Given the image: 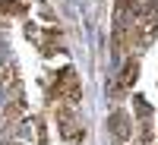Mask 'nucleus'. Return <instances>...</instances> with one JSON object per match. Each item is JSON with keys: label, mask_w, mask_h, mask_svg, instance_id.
I'll use <instances>...</instances> for the list:
<instances>
[{"label": "nucleus", "mask_w": 158, "mask_h": 145, "mask_svg": "<svg viewBox=\"0 0 158 145\" xmlns=\"http://www.w3.org/2000/svg\"><path fill=\"white\" fill-rule=\"evenodd\" d=\"M57 95H67V101H76V98H79V85H76V76H73V73H63V76H60Z\"/></svg>", "instance_id": "f257e3e1"}, {"label": "nucleus", "mask_w": 158, "mask_h": 145, "mask_svg": "<svg viewBox=\"0 0 158 145\" xmlns=\"http://www.w3.org/2000/svg\"><path fill=\"white\" fill-rule=\"evenodd\" d=\"M136 79V63H127V70H123V76H120V85H130Z\"/></svg>", "instance_id": "f03ea898"}, {"label": "nucleus", "mask_w": 158, "mask_h": 145, "mask_svg": "<svg viewBox=\"0 0 158 145\" xmlns=\"http://www.w3.org/2000/svg\"><path fill=\"white\" fill-rule=\"evenodd\" d=\"M114 123H117V136H127V120H123V114H117Z\"/></svg>", "instance_id": "7ed1b4c3"}]
</instances>
